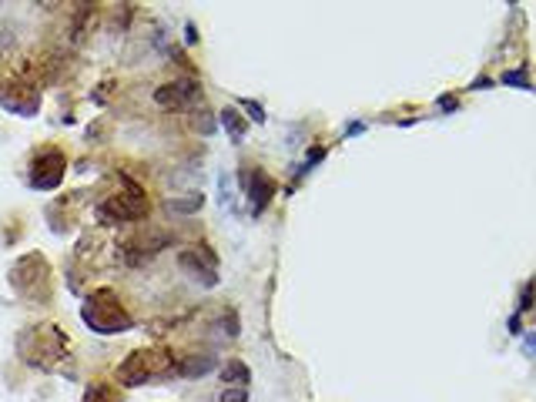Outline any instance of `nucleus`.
I'll list each match as a JSON object with an SVG mask.
<instances>
[{
  "instance_id": "1",
  "label": "nucleus",
  "mask_w": 536,
  "mask_h": 402,
  "mask_svg": "<svg viewBox=\"0 0 536 402\" xmlns=\"http://www.w3.org/2000/svg\"><path fill=\"white\" fill-rule=\"evenodd\" d=\"M81 319L84 325L97 332V335H114V332H128L135 319L128 315V309L121 305V298L111 292V289H97L84 298V305H81Z\"/></svg>"
},
{
  "instance_id": "2",
  "label": "nucleus",
  "mask_w": 536,
  "mask_h": 402,
  "mask_svg": "<svg viewBox=\"0 0 536 402\" xmlns=\"http://www.w3.org/2000/svg\"><path fill=\"white\" fill-rule=\"evenodd\" d=\"M11 282H14V289L27 302H47L50 298V268L41 255H27V258H20V262L11 268Z\"/></svg>"
},
{
  "instance_id": "3",
  "label": "nucleus",
  "mask_w": 536,
  "mask_h": 402,
  "mask_svg": "<svg viewBox=\"0 0 536 402\" xmlns=\"http://www.w3.org/2000/svg\"><path fill=\"white\" fill-rule=\"evenodd\" d=\"M178 265H181V272L188 279L198 282L201 289H214L218 285V258H214V251L205 242L184 248L178 255Z\"/></svg>"
},
{
  "instance_id": "4",
  "label": "nucleus",
  "mask_w": 536,
  "mask_h": 402,
  "mask_svg": "<svg viewBox=\"0 0 536 402\" xmlns=\"http://www.w3.org/2000/svg\"><path fill=\"white\" fill-rule=\"evenodd\" d=\"M144 215H148V198L131 181H124L121 195H114V198H107L101 205V218H107V221H135V218H144Z\"/></svg>"
},
{
  "instance_id": "5",
  "label": "nucleus",
  "mask_w": 536,
  "mask_h": 402,
  "mask_svg": "<svg viewBox=\"0 0 536 402\" xmlns=\"http://www.w3.org/2000/svg\"><path fill=\"white\" fill-rule=\"evenodd\" d=\"M158 375H161V352H154V349H138L118 366L121 386H144Z\"/></svg>"
},
{
  "instance_id": "6",
  "label": "nucleus",
  "mask_w": 536,
  "mask_h": 402,
  "mask_svg": "<svg viewBox=\"0 0 536 402\" xmlns=\"http://www.w3.org/2000/svg\"><path fill=\"white\" fill-rule=\"evenodd\" d=\"M64 168H67V161H64V155L61 151H41V155L34 158V165H31V188L34 191H54V188L61 185V178H64Z\"/></svg>"
},
{
  "instance_id": "7",
  "label": "nucleus",
  "mask_w": 536,
  "mask_h": 402,
  "mask_svg": "<svg viewBox=\"0 0 536 402\" xmlns=\"http://www.w3.org/2000/svg\"><path fill=\"white\" fill-rule=\"evenodd\" d=\"M154 101L165 111H188L198 101V88L191 81H171V84H161L154 91Z\"/></svg>"
},
{
  "instance_id": "8",
  "label": "nucleus",
  "mask_w": 536,
  "mask_h": 402,
  "mask_svg": "<svg viewBox=\"0 0 536 402\" xmlns=\"http://www.w3.org/2000/svg\"><path fill=\"white\" fill-rule=\"evenodd\" d=\"M242 188H245V198L252 201V212L255 215H261L265 212V205L272 201V195H275V185L268 181V174L265 171H245L242 174Z\"/></svg>"
},
{
  "instance_id": "9",
  "label": "nucleus",
  "mask_w": 536,
  "mask_h": 402,
  "mask_svg": "<svg viewBox=\"0 0 536 402\" xmlns=\"http://www.w3.org/2000/svg\"><path fill=\"white\" fill-rule=\"evenodd\" d=\"M0 108L14 111L20 118H31L41 108V97L34 91H0Z\"/></svg>"
},
{
  "instance_id": "10",
  "label": "nucleus",
  "mask_w": 536,
  "mask_h": 402,
  "mask_svg": "<svg viewBox=\"0 0 536 402\" xmlns=\"http://www.w3.org/2000/svg\"><path fill=\"white\" fill-rule=\"evenodd\" d=\"M212 369H214L212 356H188V359H181V362L174 366V372L184 375V379H201V375H208Z\"/></svg>"
},
{
  "instance_id": "11",
  "label": "nucleus",
  "mask_w": 536,
  "mask_h": 402,
  "mask_svg": "<svg viewBox=\"0 0 536 402\" xmlns=\"http://www.w3.org/2000/svg\"><path fill=\"white\" fill-rule=\"evenodd\" d=\"M221 127L228 131V138L235 141V144H242V138H245V118L238 114V108H221Z\"/></svg>"
},
{
  "instance_id": "12",
  "label": "nucleus",
  "mask_w": 536,
  "mask_h": 402,
  "mask_svg": "<svg viewBox=\"0 0 536 402\" xmlns=\"http://www.w3.org/2000/svg\"><path fill=\"white\" fill-rule=\"evenodd\" d=\"M201 208H205V195L201 191H191V195H181V198L168 201L171 215H198Z\"/></svg>"
},
{
  "instance_id": "13",
  "label": "nucleus",
  "mask_w": 536,
  "mask_h": 402,
  "mask_svg": "<svg viewBox=\"0 0 536 402\" xmlns=\"http://www.w3.org/2000/svg\"><path fill=\"white\" fill-rule=\"evenodd\" d=\"M84 402H121V392L111 386H101V382H94V386L84 389Z\"/></svg>"
},
{
  "instance_id": "14",
  "label": "nucleus",
  "mask_w": 536,
  "mask_h": 402,
  "mask_svg": "<svg viewBox=\"0 0 536 402\" xmlns=\"http://www.w3.org/2000/svg\"><path fill=\"white\" fill-rule=\"evenodd\" d=\"M218 375H221V382H248V366L242 359H231L228 366L218 369Z\"/></svg>"
},
{
  "instance_id": "15",
  "label": "nucleus",
  "mask_w": 536,
  "mask_h": 402,
  "mask_svg": "<svg viewBox=\"0 0 536 402\" xmlns=\"http://www.w3.org/2000/svg\"><path fill=\"white\" fill-rule=\"evenodd\" d=\"M503 81L506 84H513V88H530V74H526V67H520V71H506Z\"/></svg>"
},
{
  "instance_id": "16",
  "label": "nucleus",
  "mask_w": 536,
  "mask_h": 402,
  "mask_svg": "<svg viewBox=\"0 0 536 402\" xmlns=\"http://www.w3.org/2000/svg\"><path fill=\"white\" fill-rule=\"evenodd\" d=\"M218 399H221V402H248V389L231 386V389H225V392H221Z\"/></svg>"
},
{
  "instance_id": "17",
  "label": "nucleus",
  "mask_w": 536,
  "mask_h": 402,
  "mask_svg": "<svg viewBox=\"0 0 536 402\" xmlns=\"http://www.w3.org/2000/svg\"><path fill=\"white\" fill-rule=\"evenodd\" d=\"M242 111H248V118H252L255 124L265 121V108H261L259 101H242Z\"/></svg>"
},
{
  "instance_id": "18",
  "label": "nucleus",
  "mask_w": 536,
  "mask_h": 402,
  "mask_svg": "<svg viewBox=\"0 0 536 402\" xmlns=\"http://www.w3.org/2000/svg\"><path fill=\"white\" fill-rule=\"evenodd\" d=\"M221 325H225V335H228V339H235V335H238V319H235V312H225V322H221Z\"/></svg>"
},
{
  "instance_id": "19",
  "label": "nucleus",
  "mask_w": 536,
  "mask_h": 402,
  "mask_svg": "<svg viewBox=\"0 0 536 402\" xmlns=\"http://www.w3.org/2000/svg\"><path fill=\"white\" fill-rule=\"evenodd\" d=\"M218 205H221V208H225V212H228L231 208V188H228V178H221V195H218Z\"/></svg>"
},
{
  "instance_id": "20",
  "label": "nucleus",
  "mask_w": 536,
  "mask_h": 402,
  "mask_svg": "<svg viewBox=\"0 0 536 402\" xmlns=\"http://www.w3.org/2000/svg\"><path fill=\"white\" fill-rule=\"evenodd\" d=\"M523 352H526V356H536V332H526V342H523Z\"/></svg>"
},
{
  "instance_id": "21",
  "label": "nucleus",
  "mask_w": 536,
  "mask_h": 402,
  "mask_svg": "<svg viewBox=\"0 0 536 402\" xmlns=\"http://www.w3.org/2000/svg\"><path fill=\"white\" fill-rule=\"evenodd\" d=\"M184 37H188V44H198V31H195V24L184 27Z\"/></svg>"
},
{
  "instance_id": "22",
  "label": "nucleus",
  "mask_w": 536,
  "mask_h": 402,
  "mask_svg": "<svg viewBox=\"0 0 536 402\" xmlns=\"http://www.w3.org/2000/svg\"><path fill=\"white\" fill-rule=\"evenodd\" d=\"M362 131H366L362 124H352V127H345V134H352V138H355V134H362Z\"/></svg>"
}]
</instances>
